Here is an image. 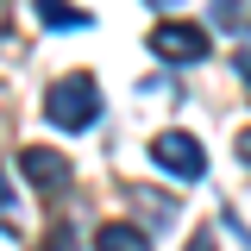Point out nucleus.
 Returning a JSON list of instances; mask_svg holds the SVG:
<instances>
[{"label":"nucleus","mask_w":251,"mask_h":251,"mask_svg":"<svg viewBox=\"0 0 251 251\" xmlns=\"http://www.w3.org/2000/svg\"><path fill=\"white\" fill-rule=\"evenodd\" d=\"M239 75H245V88H251V50H239V63H232Z\"/></svg>","instance_id":"10"},{"label":"nucleus","mask_w":251,"mask_h":251,"mask_svg":"<svg viewBox=\"0 0 251 251\" xmlns=\"http://www.w3.org/2000/svg\"><path fill=\"white\" fill-rule=\"evenodd\" d=\"M151 157L176 176V182H195V176L207 170V157H201V145H195L188 132H157V138H151Z\"/></svg>","instance_id":"2"},{"label":"nucleus","mask_w":251,"mask_h":251,"mask_svg":"<svg viewBox=\"0 0 251 251\" xmlns=\"http://www.w3.org/2000/svg\"><path fill=\"white\" fill-rule=\"evenodd\" d=\"M19 170H25L31 188H44V195H57V188L75 176L69 157H63V151H44V145H25V151H19Z\"/></svg>","instance_id":"4"},{"label":"nucleus","mask_w":251,"mask_h":251,"mask_svg":"<svg viewBox=\"0 0 251 251\" xmlns=\"http://www.w3.org/2000/svg\"><path fill=\"white\" fill-rule=\"evenodd\" d=\"M151 6H182V0H151Z\"/></svg>","instance_id":"15"},{"label":"nucleus","mask_w":251,"mask_h":251,"mask_svg":"<svg viewBox=\"0 0 251 251\" xmlns=\"http://www.w3.org/2000/svg\"><path fill=\"white\" fill-rule=\"evenodd\" d=\"M151 50L170 57V63H201V57H207V31L182 25V19H163V25L151 31Z\"/></svg>","instance_id":"3"},{"label":"nucleus","mask_w":251,"mask_h":251,"mask_svg":"<svg viewBox=\"0 0 251 251\" xmlns=\"http://www.w3.org/2000/svg\"><path fill=\"white\" fill-rule=\"evenodd\" d=\"M0 31H6V0H0Z\"/></svg>","instance_id":"14"},{"label":"nucleus","mask_w":251,"mask_h":251,"mask_svg":"<svg viewBox=\"0 0 251 251\" xmlns=\"http://www.w3.org/2000/svg\"><path fill=\"white\" fill-rule=\"evenodd\" d=\"M38 19L50 31H75V25H88V13L82 6H69V0H38Z\"/></svg>","instance_id":"6"},{"label":"nucleus","mask_w":251,"mask_h":251,"mask_svg":"<svg viewBox=\"0 0 251 251\" xmlns=\"http://www.w3.org/2000/svg\"><path fill=\"white\" fill-rule=\"evenodd\" d=\"M239 157H245V163H251V126H245V132H239Z\"/></svg>","instance_id":"13"},{"label":"nucleus","mask_w":251,"mask_h":251,"mask_svg":"<svg viewBox=\"0 0 251 251\" xmlns=\"http://www.w3.org/2000/svg\"><path fill=\"white\" fill-rule=\"evenodd\" d=\"M188 251H214V232H195V245Z\"/></svg>","instance_id":"12"},{"label":"nucleus","mask_w":251,"mask_h":251,"mask_svg":"<svg viewBox=\"0 0 251 251\" xmlns=\"http://www.w3.org/2000/svg\"><path fill=\"white\" fill-rule=\"evenodd\" d=\"M100 251H151V239H145V226L113 220V226H100Z\"/></svg>","instance_id":"5"},{"label":"nucleus","mask_w":251,"mask_h":251,"mask_svg":"<svg viewBox=\"0 0 251 251\" xmlns=\"http://www.w3.org/2000/svg\"><path fill=\"white\" fill-rule=\"evenodd\" d=\"M44 120L63 126V132H88L100 120V88H94V75H57L50 94H44Z\"/></svg>","instance_id":"1"},{"label":"nucleus","mask_w":251,"mask_h":251,"mask_svg":"<svg viewBox=\"0 0 251 251\" xmlns=\"http://www.w3.org/2000/svg\"><path fill=\"white\" fill-rule=\"evenodd\" d=\"M126 201H132L145 220H170V214H176V201H163V195H151V188H132Z\"/></svg>","instance_id":"8"},{"label":"nucleus","mask_w":251,"mask_h":251,"mask_svg":"<svg viewBox=\"0 0 251 251\" xmlns=\"http://www.w3.org/2000/svg\"><path fill=\"white\" fill-rule=\"evenodd\" d=\"M44 251H82L75 226H69V220H57V226H50V239H44Z\"/></svg>","instance_id":"9"},{"label":"nucleus","mask_w":251,"mask_h":251,"mask_svg":"<svg viewBox=\"0 0 251 251\" xmlns=\"http://www.w3.org/2000/svg\"><path fill=\"white\" fill-rule=\"evenodd\" d=\"M6 207H13V182L0 176V214H6Z\"/></svg>","instance_id":"11"},{"label":"nucleus","mask_w":251,"mask_h":251,"mask_svg":"<svg viewBox=\"0 0 251 251\" xmlns=\"http://www.w3.org/2000/svg\"><path fill=\"white\" fill-rule=\"evenodd\" d=\"M214 25L239 31V38H251V0H214Z\"/></svg>","instance_id":"7"}]
</instances>
